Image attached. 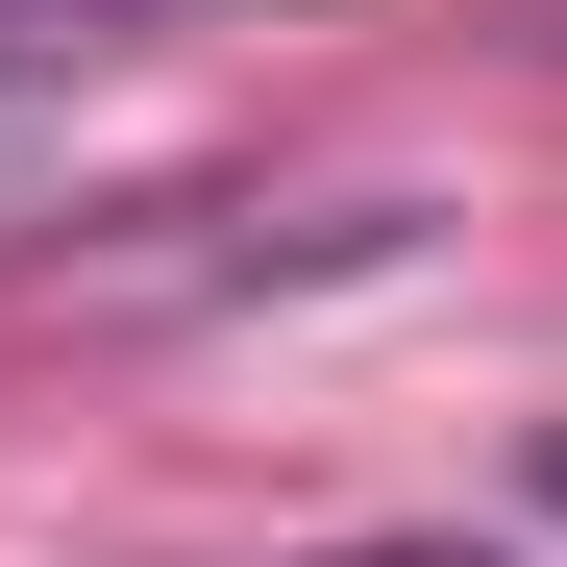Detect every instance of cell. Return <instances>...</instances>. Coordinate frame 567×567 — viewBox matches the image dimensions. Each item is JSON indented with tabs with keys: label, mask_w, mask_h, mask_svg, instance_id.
<instances>
[{
	"label": "cell",
	"mask_w": 567,
	"mask_h": 567,
	"mask_svg": "<svg viewBox=\"0 0 567 567\" xmlns=\"http://www.w3.org/2000/svg\"><path fill=\"white\" fill-rule=\"evenodd\" d=\"M395 567H468V543H395Z\"/></svg>",
	"instance_id": "cell-3"
},
{
	"label": "cell",
	"mask_w": 567,
	"mask_h": 567,
	"mask_svg": "<svg viewBox=\"0 0 567 567\" xmlns=\"http://www.w3.org/2000/svg\"><path fill=\"white\" fill-rule=\"evenodd\" d=\"M74 100H100V25H0V198L74 148Z\"/></svg>",
	"instance_id": "cell-1"
},
{
	"label": "cell",
	"mask_w": 567,
	"mask_h": 567,
	"mask_svg": "<svg viewBox=\"0 0 567 567\" xmlns=\"http://www.w3.org/2000/svg\"><path fill=\"white\" fill-rule=\"evenodd\" d=\"M518 494H543V518H567V420H543V444H518Z\"/></svg>",
	"instance_id": "cell-2"
},
{
	"label": "cell",
	"mask_w": 567,
	"mask_h": 567,
	"mask_svg": "<svg viewBox=\"0 0 567 567\" xmlns=\"http://www.w3.org/2000/svg\"><path fill=\"white\" fill-rule=\"evenodd\" d=\"M543 25H567V0H543Z\"/></svg>",
	"instance_id": "cell-4"
}]
</instances>
